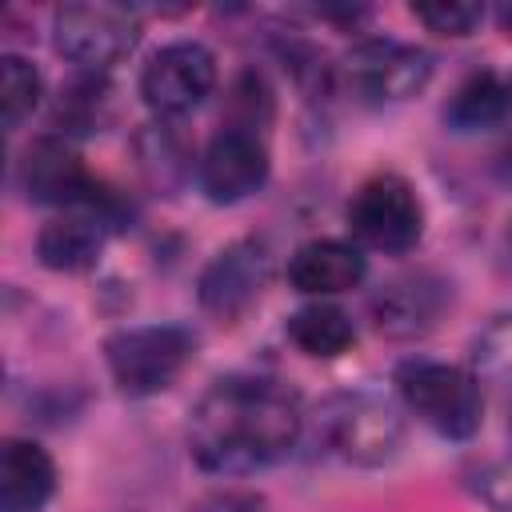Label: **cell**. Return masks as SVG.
I'll return each instance as SVG.
<instances>
[{
    "instance_id": "obj_22",
    "label": "cell",
    "mask_w": 512,
    "mask_h": 512,
    "mask_svg": "<svg viewBox=\"0 0 512 512\" xmlns=\"http://www.w3.org/2000/svg\"><path fill=\"white\" fill-rule=\"evenodd\" d=\"M412 16L436 36H468L484 20V8L480 4H460V0H436V4H416Z\"/></svg>"
},
{
    "instance_id": "obj_6",
    "label": "cell",
    "mask_w": 512,
    "mask_h": 512,
    "mask_svg": "<svg viewBox=\"0 0 512 512\" xmlns=\"http://www.w3.org/2000/svg\"><path fill=\"white\" fill-rule=\"evenodd\" d=\"M348 228L364 248L408 252L424 232V204L404 176L376 172L348 200Z\"/></svg>"
},
{
    "instance_id": "obj_24",
    "label": "cell",
    "mask_w": 512,
    "mask_h": 512,
    "mask_svg": "<svg viewBox=\"0 0 512 512\" xmlns=\"http://www.w3.org/2000/svg\"><path fill=\"white\" fill-rule=\"evenodd\" d=\"M192 512H260V496H248V492H216V496L200 500Z\"/></svg>"
},
{
    "instance_id": "obj_12",
    "label": "cell",
    "mask_w": 512,
    "mask_h": 512,
    "mask_svg": "<svg viewBox=\"0 0 512 512\" xmlns=\"http://www.w3.org/2000/svg\"><path fill=\"white\" fill-rule=\"evenodd\" d=\"M20 184L36 204H56V208H76L100 196L92 172L60 136H40L24 148Z\"/></svg>"
},
{
    "instance_id": "obj_5",
    "label": "cell",
    "mask_w": 512,
    "mask_h": 512,
    "mask_svg": "<svg viewBox=\"0 0 512 512\" xmlns=\"http://www.w3.org/2000/svg\"><path fill=\"white\" fill-rule=\"evenodd\" d=\"M140 40V24L124 4L76 0L60 4L52 16V44L64 60L84 72H104L120 64Z\"/></svg>"
},
{
    "instance_id": "obj_19",
    "label": "cell",
    "mask_w": 512,
    "mask_h": 512,
    "mask_svg": "<svg viewBox=\"0 0 512 512\" xmlns=\"http://www.w3.org/2000/svg\"><path fill=\"white\" fill-rule=\"evenodd\" d=\"M40 96H44V80H40L36 64L16 56V52H4L0 56V112H4V128L16 132L36 112Z\"/></svg>"
},
{
    "instance_id": "obj_3",
    "label": "cell",
    "mask_w": 512,
    "mask_h": 512,
    "mask_svg": "<svg viewBox=\"0 0 512 512\" xmlns=\"http://www.w3.org/2000/svg\"><path fill=\"white\" fill-rule=\"evenodd\" d=\"M396 388L400 400L428 424L432 432L448 440H468L476 436L484 420V392L480 376L444 360H408L396 368Z\"/></svg>"
},
{
    "instance_id": "obj_4",
    "label": "cell",
    "mask_w": 512,
    "mask_h": 512,
    "mask_svg": "<svg viewBox=\"0 0 512 512\" xmlns=\"http://www.w3.org/2000/svg\"><path fill=\"white\" fill-rule=\"evenodd\" d=\"M196 356V336L180 324H144L124 328L104 340L108 376L124 396H156L180 380Z\"/></svg>"
},
{
    "instance_id": "obj_10",
    "label": "cell",
    "mask_w": 512,
    "mask_h": 512,
    "mask_svg": "<svg viewBox=\"0 0 512 512\" xmlns=\"http://www.w3.org/2000/svg\"><path fill=\"white\" fill-rule=\"evenodd\" d=\"M268 272H272V256L260 240H236V244L220 248L208 260V268L200 272V284H196L200 308L224 324L240 320L260 300Z\"/></svg>"
},
{
    "instance_id": "obj_20",
    "label": "cell",
    "mask_w": 512,
    "mask_h": 512,
    "mask_svg": "<svg viewBox=\"0 0 512 512\" xmlns=\"http://www.w3.org/2000/svg\"><path fill=\"white\" fill-rule=\"evenodd\" d=\"M136 152H140V168H144L148 180L160 184V188H176V184L188 176V168H192L184 140H180L168 124H156V128L140 132Z\"/></svg>"
},
{
    "instance_id": "obj_23",
    "label": "cell",
    "mask_w": 512,
    "mask_h": 512,
    "mask_svg": "<svg viewBox=\"0 0 512 512\" xmlns=\"http://www.w3.org/2000/svg\"><path fill=\"white\" fill-rule=\"evenodd\" d=\"M472 488L492 508H512V460H492L472 472Z\"/></svg>"
},
{
    "instance_id": "obj_7",
    "label": "cell",
    "mask_w": 512,
    "mask_h": 512,
    "mask_svg": "<svg viewBox=\"0 0 512 512\" xmlns=\"http://www.w3.org/2000/svg\"><path fill=\"white\" fill-rule=\"evenodd\" d=\"M432 76L424 48L404 40H360L344 56V84L360 104H400L416 96Z\"/></svg>"
},
{
    "instance_id": "obj_15",
    "label": "cell",
    "mask_w": 512,
    "mask_h": 512,
    "mask_svg": "<svg viewBox=\"0 0 512 512\" xmlns=\"http://www.w3.org/2000/svg\"><path fill=\"white\" fill-rule=\"evenodd\" d=\"M56 492V464L36 440H4L0 452V508L40 512Z\"/></svg>"
},
{
    "instance_id": "obj_16",
    "label": "cell",
    "mask_w": 512,
    "mask_h": 512,
    "mask_svg": "<svg viewBox=\"0 0 512 512\" xmlns=\"http://www.w3.org/2000/svg\"><path fill=\"white\" fill-rule=\"evenodd\" d=\"M284 332H288V340H292L304 356H312V360L344 356V352L356 344V324H352V316H348L344 308H336V304H324V300L304 304L300 312H292L288 324H284Z\"/></svg>"
},
{
    "instance_id": "obj_2",
    "label": "cell",
    "mask_w": 512,
    "mask_h": 512,
    "mask_svg": "<svg viewBox=\"0 0 512 512\" xmlns=\"http://www.w3.org/2000/svg\"><path fill=\"white\" fill-rule=\"evenodd\" d=\"M312 436L328 456L352 468H380L400 452L404 420L372 392H336L316 408Z\"/></svg>"
},
{
    "instance_id": "obj_11",
    "label": "cell",
    "mask_w": 512,
    "mask_h": 512,
    "mask_svg": "<svg viewBox=\"0 0 512 512\" xmlns=\"http://www.w3.org/2000/svg\"><path fill=\"white\" fill-rule=\"evenodd\" d=\"M116 204L108 192H100L88 204L76 208H60L52 220H44L40 236H36V256L44 268L52 272H84L100 260L112 224H116Z\"/></svg>"
},
{
    "instance_id": "obj_14",
    "label": "cell",
    "mask_w": 512,
    "mask_h": 512,
    "mask_svg": "<svg viewBox=\"0 0 512 512\" xmlns=\"http://www.w3.org/2000/svg\"><path fill=\"white\" fill-rule=\"evenodd\" d=\"M368 276V260L356 244L344 240H308L288 260V280L304 296H336L352 292Z\"/></svg>"
},
{
    "instance_id": "obj_13",
    "label": "cell",
    "mask_w": 512,
    "mask_h": 512,
    "mask_svg": "<svg viewBox=\"0 0 512 512\" xmlns=\"http://www.w3.org/2000/svg\"><path fill=\"white\" fill-rule=\"evenodd\" d=\"M444 308H448V284L428 272L400 276L372 296L376 328L388 336H420L440 320Z\"/></svg>"
},
{
    "instance_id": "obj_8",
    "label": "cell",
    "mask_w": 512,
    "mask_h": 512,
    "mask_svg": "<svg viewBox=\"0 0 512 512\" xmlns=\"http://www.w3.org/2000/svg\"><path fill=\"white\" fill-rule=\"evenodd\" d=\"M216 88V56L196 40L164 44L140 72V96L156 116H184Z\"/></svg>"
},
{
    "instance_id": "obj_18",
    "label": "cell",
    "mask_w": 512,
    "mask_h": 512,
    "mask_svg": "<svg viewBox=\"0 0 512 512\" xmlns=\"http://www.w3.org/2000/svg\"><path fill=\"white\" fill-rule=\"evenodd\" d=\"M112 104H108V84L100 80V72H84L76 76L52 112V124L64 132H100V124L108 120Z\"/></svg>"
},
{
    "instance_id": "obj_21",
    "label": "cell",
    "mask_w": 512,
    "mask_h": 512,
    "mask_svg": "<svg viewBox=\"0 0 512 512\" xmlns=\"http://www.w3.org/2000/svg\"><path fill=\"white\" fill-rule=\"evenodd\" d=\"M472 364H476V376L512 384V312L492 316L472 336Z\"/></svg>"
},
{
    "instance_id": "obj_1",
    "label": "cell",
    "mask_w": 512,
    "mask_h": 512,
    "mask_svg": "<svg viewBox=\"0 0 512 512\" xmlns=\"http://www.w3.org/2000/svg\"><path fill=\"white\" fill-rule=\"evenodd\" d=\"M304 432L296 392L264 376L216 380L188 416V452L204 472L252 476L284 460Z\"/></svg>"
},
{
    "instance_id": "obj_25",
    "label": "cell",
    "mask_w": 512,
    "mask_h": 512,
    "mask_svg": "<svg viewBox=\"0 0 512 512\" xmlns=\"http://www.w3.org/2000/svg\"><path fill=\"white\" fill-rule=\"evenodd\" d=\"M508 252H512V228H508Z\"/></svg>"
},
{
    "instance_id": "obj_9",
    "label": "cell",
    "mask_w": 512,
    "mask_h": 512,
    "mask_svg": "<svg viewBox=\"0 0 512 512\" xmlns=\"http://www.w3.org/2000/svg\"><path fill=\"white\" fill-rule=\"evenodd\" d=\"M196 176H200V188L212 204L248 200L268 180V144H264V136L256 128L224 124L208 140V148L196 164Z\"/></svg>"
},
{
    "instance_id": "obj_17",
    "label": "cell",
    "mask_w": 512,
    "mask_h": 512,
    "mask_svg": "<svg viewBox=\"0 0 512 512\" xmlns=\"http://www.w3.org/2000/svg\"><path fill=\"white\" fill-rule=\"evenodd\" d=\"M512 108V88L496 72H472L448 100L444 120L456 132H488Z\"/></svg>"
}]
</instances>
